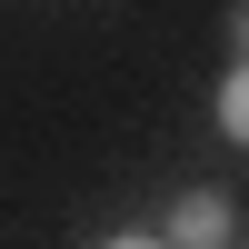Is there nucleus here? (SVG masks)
I'll use <instances>...</instances> for the list:
<instances>
[{
	"mask_svg": "<svg viewBox=\"0 0 249 249\" xmlns=\"http://www.w3.org/2000/svg\"><path fill=\"white\" fill-rule=\"evenodd\" d=\"M219 130H230L239 150H249V60H239L230 80H219Z\"/></svg>",
	"mask_w": 249,
	"mask_h": 249,
	"instance_id": "f03ea898",
	"label": "nucleus"
},
{
	"mask_svg": "<svg viewBox=\"0 0 249 249\" xmlns=\"http://www.w3.org/2000/svg\"><path fill=\"white\" fill-rule=\"evenodd\" d=\"M230 50L249 60V0H230Z\"/></svg>",
	"mask_w": 249,
	"mask_h": 249,
	"instance_id": "7ed1b4c3",
	"label": "nucleus"
},
{
	"mask_svg": "<svg viewBox=\"0 0 249 249\" xmlns=\"http://www.w3.org/2000/svg\"><path fill=\"white\" fill-rule=\"evenodd\" d=\"M170 249H230V190H190L170 210Z\"/></svg>",
	"mask_w": 249,
	"mask_h": 249,
	"instance_id": "f257e3e1",
	"label": "nucleus"
},
{
	"mask_svg": "<svg viewBox=\"0 0 249 249\" xmlns=\"http://www.w3.org/2000/svg\"><path fill=\"white\" fill-rule=\"evenodd\" d=\"M100 249H170V239H150V230H120V239H100Z\"/></svg>",
	"mask_w": 249,
	"mask_h": 249,
	"instance_id": "20e7f679",
	"label": "nucleus"
}]
</instances>
